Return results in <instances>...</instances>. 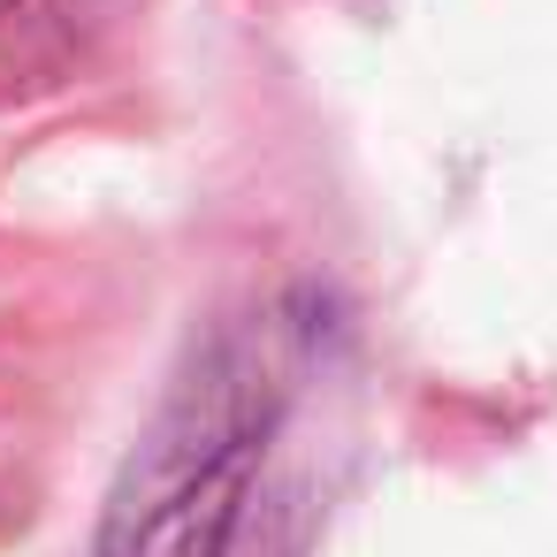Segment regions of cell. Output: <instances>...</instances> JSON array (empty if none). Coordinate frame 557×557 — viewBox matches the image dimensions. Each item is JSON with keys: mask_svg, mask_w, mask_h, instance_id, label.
<instances>
[{"mask_svg": "<svg viewBox=\"0 0 557 557\" xmlns=\"http://www.w3.org/2000/svg\"><path fill=\"white\" fill-rule=\"evenodd\" d=\"M306 344L283 321L237 329L131 450L100 557H306L321 466L298 428Z\"/></svg>", "mask_w": 557, "mask_h": 557, "instance_id": "1", "label": "cell"}, {"mask_svg": "<svg viewBox=\"0 0 557 557\" xmlns=\"http://www.w3.org/2000/svg\"><path fill=\"white\" fill-rule=\"evenodd\" d=\"M0 9H16V0H0Z\"/></svg>", "mask_w": 557, "mask_h": 557, "instance_id": "2", "label": "cell"}]
</instances>
